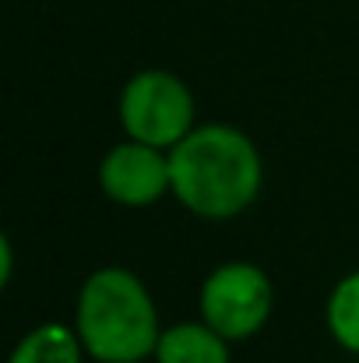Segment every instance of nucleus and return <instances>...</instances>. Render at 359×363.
Segmentation results:
<instances>
[{
    "label": "nucleus",
    "mask_w": 359,
    "mask_h": 363,
    "mask_svg": "<svg viewBox=\"0 0 359 363\" xmlns=\"http://www.w3.org/2000/svg\"><path fill=\"white\" fill-rule=\"evenodd\" d=\"M169 169L173 198L208 223L246 212L264 184L261 148L233 123H198L169 148Z\"/></svg>",
    "instance_id": "obj_1"
},
{
    "label": "nucleus",
    "mask_w": 359,
    "mask_h": 363,
    "mask_svg": "<svg viewBox=\"0 0 359 363\" xmlns=\"http://www.w3.org/2000/svg\"><path fill=\"white\" fill-rule=\"evenodd\" d=\"M324 325L342 350L359 357V268L335 282L324 303Z\"/></svg>",
    "instance_id": "obj_8"
},
{
    "label": "nucleus",
    "mask_w": 359,
    "mask_h": 363,
    "mask_svg": "<svg viewBox=\"0 0 359 363\" xmlns=\"http://www.w3.org/2000/svg\"><path fill=\"white\" fill-rule=\"evenodd\" d=\"M120 127L127 138L148 141L155 148L180 145L198 127V103L187 82L162 67H144L127 78L120 92Z\"/></svg>",
    "instance_id": "obj_3"
},
{
    "label": "nucleus",
    "mask_w": 359,
    "mask_h": 363,
    "mask_svg": "<svg viewBox=\"0 0 359 363\" xmlns=\"http://www.w3.org/2000/svg\"><path fill=\"white\" fill-rule=\"evenodd\" d=\"M74 332L96 363H141L155 357L162 325L148 286L123 264L96 268L74 303Z\"/></svg>",
    "instance_id": "obj_2"
},
{
    "label": "nucleus",
    "mask_w": 359,
    "mask_h": 363,
    "mask_svg": "<svg viewBox=\"0 0 359 363\" xmlns=\"http://www.w3.org/2000/svg\"><path fill=\"white\" fill-rule=\"evenodd\" d=\"M99 187L110 201H117L123 208L155 205L159 198L173 194L169 152L137 138L120 141L99 162Z\"/></svg>",
    "instance_id": "obj_5"
},
{
    "label": "nucleus",
    "mask_w": 359,
    "mask_h": 363,
    "mask_svg": "<svg viewBox=\"0 0 359 363\" xmlns=\"http://www.w3.org/2000/svg\"><path fill=\"white\" fill-rule=\"evenodd\" d=\"M155 363H229V339L219 335L205 318L201 321H176L162 328Z\"/></svg>",
    "instance_id": "obj_6"
},
{
    "label": "nucleus",
    "mask_w": 359,
    "mask_h": 363,
    "mask_svg": "<svg viewBox=\"0 0 359 363\" xmlns=\"http://www.w3.org/2000/svg\"><path fill=\"white\" fill-rule=\"evenodd\" d=\"M85 357L89 353H85L74 325L42 321L28 335H21V342L14 346L7 363H85Z\"/></svg>",
    "instance_id": "obj_7"
},
{
    "label": "nucleus",
    "mask_w": 359,
    "mask_h": 363,
    "mask_svg": "<svg viewBox=\"0 0 359 363\" xmlns=\"http://www.w3.org/2000/svg\"><path fill=\"white\" fill-rule=\"evenodd\" d=\"M0 254H4V264H0V282L7 286V282H11V275H14V250H11V240H7V237L0 240Z\"/></svg>",
    "instance_id": "obj_9"
},
{
    "label": "nucleus",
    "mask_w": 359,
    "mask_h": 363,
    "mask_svg": "<svg viewBox=\"0 0 359 363\" xmlns=\"http://www.w3.org/2000/svg\"><path fill=\"white\" fill-rule=\"evenodd\" d=\"M275 307V286L268 272L253 261H222L215 264L198 293V311L201 318L226 335L229 342L253 339Z\"/></svg>",
    "instance_id": "obj_4"
}]
</instances>
